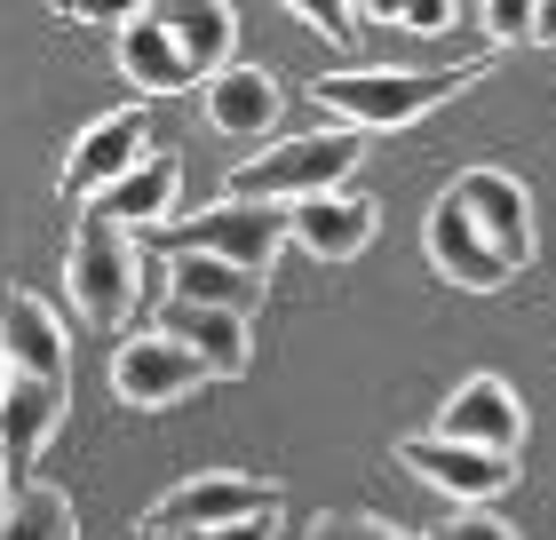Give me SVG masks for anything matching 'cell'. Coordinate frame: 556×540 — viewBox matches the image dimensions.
Returning <instances> with one entry per match:
<instances>
[{
	"instance_id": "17",
	"label": "cell",
	"mask_w": 556,
	"mask_h": 540,
	"mask_svg": "<svg viewBox=\"0 0 556 540\" xmlns=\"http://www.w3.org/2000/svg\"><path fill=\"white\" fill-rule=\"evenodd\" d=\"M143 16L160 24L175 48H184L191 80L223 72V64H231V48H239V16H231V0H151Z\"/></svg>"
},
{
	"instance_id": "7",
	"label": "cell",
	"mask_w": 556,
	"mask_h": 540,
	"mask_svg": "<svg viewBox=\"0 0 556 540\" xmlns=\"http://www.w3.org/2000/svg\"><path fill=\"white\" fill-rule=\"evenodd\" d=\"M199 381H207V366H199L184 342H167L160 326L151 334H119V350H112V398L119 405L160 414V405H184Z\"/></svg>"
},
{
	"instance_id": "3",
	"label": "cell",
	"mask_w": 556,
	"mask_h": 540,
	"mask_svg": "<svg viewBox=\"0 0 556 540\" xmlns=\"http://www.w3.org/2000/svg\"><path fill=\"white\" fill-rule=\"evenodd\" d=\"M64 287H72V302H80L88 326L128 334L136 302H143V254H136V230H119V223H104L96 208H80V223H72V247H64Z\"/></svg>"
},
{
	"instance_id": "1",
	"label": "cell",
	"mask_w": 556,
	"mask_h": 540,
	"mask_svg": "<svg viewBox=\"0 0 556 540\" xmlns=\"http://www.w3.org/2000/svg\"><path fill=\"white\" fill-rule=\"evenodd\" d=\"M501 72V48H485V56H469V64H445V72H397V64H374V72H318L311 88V104L318 112H334L342 127H358V136H390V127H414L421 112H438L453 104V96H469L477 80H493Z\"/></svg>"
},
{
	"instance_id": "6",
	"label": "cell",
	"mask_w": 556,
	"mask_h": 540,
	"mask_svg": "<svg viewBox=\"0 0 556 540\" xmlns=\"http://www.w3.org/2000/svg\"><path fill=\"white\" fill-rule=\"evenodd\" d=\"M445 199L469 215V230H477V239H485L509 271H525V263L541 254V230H533V191H525L509 167H462V175L445 184Z\"/></svg>"
},
{
	"instance_id": "4",
	"label": "cell",
	"mask_w": 556,
	"mask_h": 540,
	"mask_svg": "<svg viewBox=\"0 0 556 540\" xmlns=\"http://www.w3.org/2000/svg\"><path fill=\"white\" fill-rule=\"evenodd\" d=\"M167 254H215V263L239 271H270L278 247H287V208H263V199H215L191 223H160Z\"/></svg>"
},
{
	"instance_id": "11",
	"label": "cell",
	"mask_w": 556,
	"mask_h": 540,
	"mask_svg": "<svg viewBox=\"0 0 556 540\" xmlns=\"http://www.w3.org/2000/svg\"><path fill=\"white\" fill-rule=\"evenodd\" d=\"M374 223H382V208L342 184V191L294 199V208H287V247H302L311 263H350V254L374 247Z\"/></svg>"
},
{
	"instance_id": "32",
	"label": "cell",
	"mask_w": 556,
	"mask_h": 540,
	"mask_svg": "<svg viewBox=\"0 0 556 540\" xmlns=\"http://www.w3.org/2000/svg\"><path fill=\"white\" fill-rule=\"evenodd\" d=\"M0 508H9V477H0Z\"/></svg>"
},
{
	"instance_id": "8",
	"label": "cell",
	"mask_w": 556,
	"mask_h": 540,
	"mask_svg": "<svg viewBox=\"0 0 556 540\" xmlns=\"http://www.w3.org/2000/svg\"><path fill=\"white\" fill-rule=\"evenodd\" d=\"M151 151V112L143 104H128V112H104V120H88L80 136H72V151H64V199L72 208H88L96 191H112L119 175H128L136 160Z\"/></svg>"
},
{
	"instance_id": "22",
	"label": "cell",
	"mask_w": 556,
	"mask_h": 540,
	"mask_svg": "<svg viewBox=\"0 0 556 540\" xmlns=\"http://www.w3.org/2000/svg\"><path fill=\"white\" fill-rule=\"evenodd\" d=\"M302 540H429V532H406L390 517H366V508H318Z\"/></svg>"
},
{
	"instance_id": "31",
	"label": "cell",
	"mask_w": 556,
	"mask_h": 540,
	"mask_svg": "<svg viewBox=\"0 0 556 540\" xmlns=\"http://www.w3.org/2000/svg\"><path fill=\"white\" fill-rule=\"evenodd\" d=\"M0 390H9V342H0Z\"/></svg>"
},
{
	"instance_id": "25",
	"label": "cell",
	"mask_w": 556,
	"mask_h": 540,
	"mask_svg": "<svg viewBox=\"0 0 556 540\" xmlns=\"http://www.w3.org/2000/svg\"><path fill=\"white\" fill-rule=\"evenodd\" d=\"M533 33V0H485V40L509 56V48Z\"/></svg>"
},
{
	"instance_id": "24",
	"label": "cell",
	"mask_w": 556,
	"mask_h": 540,
	"mask_svg": "<svg viewBox=\"0 0 556 540\" xmlns=\"http://www.w3.org/2000/svg\"><path fill=\"white\" fill-rule=\"evenodd\" d=\"M151 0H56V16L88 24V33H119V24H136Z\"/></svg>"
},
{
	"instance_id": "30",
	"label": "cell",
	"mask_w": 556,
	"mask_h": 540,
	"mask_svg": "<svg viewBox=\"0 0 556 540\" xmlns=\"http://www.w3.org/2000/svg\"><path fill=\"white\" fill-rule=\"evenodd\" d=\"M525 40H541V48H556V0H533V33Z\"/></svg>"
},
{
	"instance_id": "20",
	"label": "cell",
	"mask_w": 556,
	"mask_h": 540,
	"mask_svg": "<svg viewBox=\"0 0 556 540\" xmlns=\"http://www.w3.org/2000/svg\"><path fill=\"white\" fill-rule=\"evenodd\" d=\"M112 64H119V80H128L136 96H175V88H191V64H184V48H175L151 16L136 24H119V40H112Z\"/></svg>"
},
{
	"instance_id": "29",
	"label": "cell",
	"mask_w": 556,
	"mask_h": 540,
	"mask_svg": "<svg viewBox=\"0 0 556 540\" xmlns=\"http://www.w3.org/2000/svg\"><path fill=\"white\" fill-rule=\"evenodd\" d=\"M350 16H358V24H397L406 0H350Z\"/></svg>"
},
{
	"instance_id": "13",
	"label": "cell",
	"mask_w": 556,
	"mask_h": 540,
	"mask_svg": "<svg viewBox=\"0 0 556 540\" xmlns=\"http://www.w3.org/2000/svg\"><path fill=\"white\" fill-rule=\"evenodd\" d=\"M421 254H429V271H438L445 287H462V294H501V287L517 278V271L469 230V215L453 208V199H438V208H429V223H421Z\"/></svg>"
},
{
	"instance_id": "2",
	"label": "cell",
	"mask_w": 556,
	"mask_h": 540,
	"mask_svg": "<svg viewBox=\"0 0 556 540\" xmlns=\"http://www.w3.org/2000/svg\"><path fill=\"white\" fill-rule=\"evenodd\" d=\"M366 160V136L358 127H318V136H287L239 160L223 175V199H263V208H294V199H318V191H342L350 167Z\"/></svg>"
},
{
	"instance_id": "10",
	"label": "cell",
	"mask_w": 556,
	"mask_h": 540,
	"mask_svg": "<svg viewBox=\"0 0 556 540\" xmlns=\"http://www.w3.org/2000/svg\"><path fill=\"white\" fill-rule=\"evenodd\" d=\"M72 414V381H33V374H9V390H0V477L24 485L33 477L40 445L64 429Z\"/></svg>"
},
{
	"instance_id": "18",
	"label": "cell",
	"mask_w": 556,
	"mask_h": 540,
	"mask_svg": "<svg viewBox=\"0 0 556 540\" xmlns=\"http://www.w3.org/2000/svg\"><path fill=\"white\" fill-rule=\"evenodd\" d=\"M175 191H184L175 151H143V160L119 175L112 191H96L88 208L104 215V223H119V230H160V223H175Z\"/></svg>"
},
{
	"instance_id": "26",
	"label": "cell",
	"mask_w": 556,
	"mask_h": 540,
	"mask_svg": "<svg viewBox=\"0 0 556 540\" xmlns=\"http://www.w3.org/2000/svg\"><path fill=\"white\" fill-rule=\"evenodd\" d=\"M453 24H462V0H406V16H397V33H421V40H445Z\"/></svg>"
},
{
	"instance_id": "9",
	"label": "cell",
	"mask_w": 556,
	"mask_h": 540,
	"mask_svg": "<svg viewBox=\"0 0 556 540\" xmlns=\"http://www.w3.org/2000/svg\"><path fill=\"white\" fill-rule=\"evenodd\" d=\"M397 469L438 485L462 508H485L493 493L517 485V453H477V445H453V437H397Z\"/></svg>"
},
{
	"instance_id": "21",
	"label": "cell",
	"mask_w": 556,
	"mask_h": 540,
	"mask_svg": "<svg viewBox=\"0 0 556 540\" xmlns=\"http://www.w3.org/2000/svg\"><path fill=\"white\" fill-rule=\"evenodd\" d=\"M0 540H80V517H72V501L56 485H9Z\"/></svg>"
},
{
	"instance_id": "28",
	"label": "cell",
	"mask_w": 556,
	"mask_h": 540,
	"mask_svg": "<svg viewBox=\"0 0 556 540\" xmlns=\"http://www.w3.org/2000/svg\"><path fill=\"white\" fill-rule=\"evenodd\" d=\"M429 540H517V525L509 517H493V508H462L445 532H429Z\"/></svg>"
},
{
	"instance_id": "16",
	"label": "cell",
	"mask_w": 556,
	"mask_h": 540,
	"mask_svg": "<svg viewBox=\"0 0 556 540\" xmlns=\"http://www.w3.org/2000/svg\"><path fill=\"white\" fill-rule=\"evenodd\" d=\"M0 342H9V374H33V381H72V342H64V318L48 311L40 294H24V287L0 294Z\"/></svg>"
},
{
	"instance_id": "12",
	"label": "cell",
	"mask_w": 556,
	"mask_h": 540,
	"mask_svg": "<svg viewBox=\"0 0 556 540\" xmlns=\"http://www.w3.org/2000/svg\"><path fill=\"white\" fill-rule=\"evenodd\" d=\"M429 437H453V445H477V453H517L525 445V398L501 374H469L445 398V414Z\"/></svg>"
},
{
	"instance_id": "15",
	"label": "cell",
	"mask_w": 556,
	"mask_h": 540,
	"mask_svg": "<svg viewBox=\"0 0 556 540\" xmlns=\"http://www.w3.org/2000/svg\"><path fill=\"white\" fill-rule=\"evenodd\" d=\"M160 334L167 342H184L199 366H207V381H247L255 374V350H247V318L231 311H207V302H160Z\"/></svg>"
},
{
	"instance_id": "27",
	"label": "cell",
	"mask_w": 556,
	"mask_h": 540,
	"mask_svg": "<svg viewBox=\"0 0 556 540\" xmlns=\"http://www.w3.org/2000/svg\"><path fill=\"white\" fill-rule=\"evenodd\" d=\"M175 540H278V508H255V517H231V525H199Z\"/></svg>"
},
{
	"instance_id": "19",
	"label": "cell",
	"mask_w": 556,
	"mask_h": 540,
	"mask_svg": "<svg viewBox=\"0 0 556 540\" xmlns=\"http://www.w3.org/2000/svg\"><path fill=\"white\" fill-rule=\"evenodd\" d=\"M167 294L231 311V318H255L263 294H270V271H239V263H215V254H167Z\"/></svg>"
},
{
	"instance_id": "5",
	"label": "cell",
	"mask_w": 556,
	"mask_h": 540,
	"mask_svg": "<svg viewBox=\"0 0 556 540\" xmlns=\"http://www.w3.org/2000/svg\"><path fill=\"white\" fill-rule=\"evenodd\" d=\"M255 508H287L270 477H247V469H199V477H175L160 501L136 517L143 540H167V532H199V525H231V517H255Z\"/></svg>"
},
{
	"instance_id": "23",
	"label": "cell",
	"mask_w": 556,
	"mask_h": 540,
	"mask_svg": "<svg viewBox=\"0 0 556 540\" xmlns=\"http://www.w3.org/2000/svg\"><path fill=\"white\" fill-rule=\"evenodd\" d=\"M278 9H294L318 40H342V48L358 40V16H350V0H278Z\"/></svg>"
},
{
	"instance_id": "14",
	"label": "cell",
	"mask_w": 556,
	"mask_h": 540,
	"mask_svg": "<svg viewBox=\"0 0 556 540\" xmlns=\"http://www.w3.org/2000/svg\"><path fill=\"white\" fill-rule=\"evenodd\" d=\"M207 96H199V104H207V127L223 143H255V136H270L278 127V104H287V96H278V80L263 64H223V72H207V80H199Z\"/></svg>"
}]
</instances>
